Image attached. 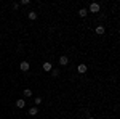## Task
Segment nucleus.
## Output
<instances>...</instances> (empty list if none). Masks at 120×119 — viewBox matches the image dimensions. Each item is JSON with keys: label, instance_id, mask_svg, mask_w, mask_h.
<instances>
[{"label": "nucleus", "instance_id": "6e6552de", "mask_svg": "<svg viewBox=\"0 0 120 119\" xmlns=\"http://www.w3.org/2000/svg\"><path fill=\"white\" fill-rule=\"evenodd\" d=\"M77 13H79V16H80V18H85L88 11H86V8H80L79 11H77Z\"/></svg>", "mask_w": 120, "mask_h": 119}, {"label": "nucleus", "instance_id": "f03ea898", "mask_svg": "<svg viewBox=\"0 0 120 119\" xmlns=\"http://www.w3.org/2000/svg\"><path fill=\"white\" fill-rule=\"evenodd\" d=\"M19 68H21V71H29L30 64H29L27 61H21V64H19Z\"/></svg>", "mask_w": 120, "mask_h": 119}, {"label": "nucleus", "instance_id": "7ed1b4c3", "mask_svg": "<svg viewBox=\"0 0 120 119\" xmlns=\"http://www.w3.org/2000/svg\"><path fill=\"white\" fill-rule=\"evenodd\" d=\"M94 32H96L98 36H102V34L106 32V28H104V26H96V29H94Z\"/></svg>", "mask_w": 120, "mask_h": 119}, {"label": "nucleus", "instance_id": "39448f33", "mask_svg": "<svg viewBox=\"0 0 120 119\" xmlns=\"http://www.w3.org/2000/svg\"><path fill=\"white\" fill-rule=\"evenodd\" d=\"M86 69H88L86 64H79V66H77V71H79L80 74H85V73H86Z\"/></svg>", "mask_w": 120, "mask_h": 119}, {"label": "nucleus", "instance_id": "2eb2a0df", "mask_svg": "<svg viewBox=\"0 0 120 119\" xmlns=\"http://www.w3.org/2000/svg\"><path fill=\"white\" fill-rule=\"evenodd\" d=\"M19 8V3H13V10H18Z\"/></svg>", "mask_w": 120, "mask_h": 119}, {"label": "nucleus", "instance_id": "dca6fc26", "mask_svg": "<svg viewBox=\"0 0 120 119\" xmlns=\"http://www.w3.org/2000/svg\"><path fill=\"white\" fill-rule=\"evenodd\" d=\"M88 119H96V118H93V116H90V118H88Z\"/></svg>", "mask_w": 120, "mask_h": 119}, {"label": "nucleus", "instance_id": "423d86ee", "mask_svg": "<svg viewBox=\"0 0 120 119\" xmlns=\"http://www.w3.org/2000/svg\"><path fill=\"white\" fill-rule=\"evenodd\" d=\"M24 106H26V101H24V100H21V98L16 100V108H21V110H22Z\"/></svg>", "mask_w": 120, "mask_h": 119}, {"label": "nucleus", "instance_id": "ddd939ff", "mask_svg": "<svg viewBox=\"0 0 120 119\" xmlns=\"http://www.w3.org/2000/svg\"><path fill=\"white\" fill-rule=\"evenodd\" d=\"M40 103H42V98L37 97V98H35V105H40Z\"/></svg>", "mask_w": 120, "mask_h": 119}, {"label": "nucleus", "instance_id": "0eeeda50", "mask_svg": "<svg viewBox=\"0 0 120 119\" xmlns=\"http://www.w3.org/2000/svg\"><path fill=\"white\" fill-rule=\"evenodd\" d=\"M42 68H43V71H51L53 68H51V63H48V61H45V63L42 64Z\"/></svg>", "mask_w": 120, "mask_h": 119}, {"label": "nucleus", "instance_id": "f8f14e48", "mask_svg": "<svg viewBox=\"0 0 120 119\" xmlns=\"http://www.w3.org/2000/svg\"><path fill=\"white\" fill-rule=\"evenodd\" d=\"M58 74H59V71H58V69H51V76H53V77H56Z\"/></svg>", "mask_w": 120, "mask_h": 119}, {"label": "nucleus", "instance_id": "9d476101", "mask_svg": "<svg viewBox=\"0 0 120 119\" xmlns=\"http://www.w3.org/2000/svg\"><path fill=\"white\" fill-rule=\"evenodd\" d=\"M29 19H32V21H34V19H37V13H35V11H29Z\"/></svg>", "mask_w": 120, "mask_h": 119}, {"label": "nucleus", "instance_id": "1a4fd4ad", "mask_svg": "<svg viewBox=\"0 0 120 119\" xmlns=\"http://www.w3.org/2000/svg\"><path fill=\"white\" fill-rule=\"evenodd\" d=\"M37 113H38V110L35 108V106H32V108H29V114H30V116H35Z\"/></svg>", "mask_w": 120, "mask_h": 119}, {"label": "nucleus", "instance_id": "4468645a", "mask_svg": "<svg viewBox=\"0 0 120 119\" xmlns=\"http://www.w3.org/2000/svg\"><path fill=\"white\" fill-rule=\"evenodd\" d=\"M29 3H30L29 0H21V5H29Z\"/></svg>", "mask_w": 120, "mask_h": 119}, {"label": "nucleus", "instance_id": "9b49d317", "mask_svg": "<svg viewBox=\"0 0 120 119\" xmlns=\"http://www.w3.org/2000/svg\"><path fill=\"white\" fill-rule=\"evenodd\" d=\"M24 97H32V90L30 89H26L24 90Z\"/></svg>", "mask_w": 120, "mask_h": 119}, {"label": "nucleus", "instance_id": "20e7f679", "mask_svg": "<svg viewBox=\"0 0 120 119\" xmlns=\"http://www.w3.org/2000/svg\"><path fill=\"white\" fill-rule=\"evenodd\" d=\"M67 63H69V58H67V56H59V64H61V66H67Z\"/></svg>", "mask_w": 120, "mask_h": 119}, {"label": "nucleus", "instance_id": "f257e3e1", "mask_svg": "<svg viewBox=\"0 0 120 119\" xmlns=\"http://www.w3.org/2000/svg\"><path fill=\"white\" fill-rule=\"evenodd\" d=\"M99 10H101V5H99V3H96V2L90 3V11H91V13H98Z\"/></svg>", "mask_w": 120, "mask_h": 119}]
</instances>
